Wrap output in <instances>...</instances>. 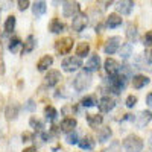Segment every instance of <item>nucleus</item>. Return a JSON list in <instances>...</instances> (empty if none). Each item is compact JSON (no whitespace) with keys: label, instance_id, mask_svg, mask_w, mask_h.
<instances>
[{"label":"nucleus","instance_id":"nucleus-1","mask_svg":"<svg viewBox=\"0 0 152 152\" xmlns=\"http://www.w3.org/2000/svg\"><path fill=\"white\" fill-rule=\"evenodd\" d=\"M128 76H125L123 73H116V75H108V78L105 81V85H107V90L113 94H120L126 85H128Z\"/></svg>","mask_w":152,"mask_h":152},{"label":"nucleus","instance_id":"nucleus-2","mask_svg":"<svg viewBox=\"0 0 152 152\" xmlns=\"http://www.w3.org/2000/svg\"><path fill=\"white\" fill-rule=\"evenodd\" d=\"M123 151L125 152H142L143 151V146H145V142L140 135L137 134H129L123 138Z\"/></svg>","mask_w":152,"mask_h":152},{"label":"nucleus","instance_id":"nucleus-3","mask_svg":"<svg viewBox=\"0 0 152 152\" xmlns=\"http://www.w3.org/2000/svg\"><path fill=\"white\" fill-rule=\"evenodd\" d=\"M91 73L90 72H87V70H81L78 75L75 76V79H73V88L76 91H85L87 88H90L91 85Z\"/></svg>","mask_w":152,"mask_h":152},{"label":"nucleus","instance_id":"nucleus-4","mask_svg":"<svg viewBox=\"0 0 152 152\" xmlns=\"http://www.w3.org/2000/svg\"><path fill=\"white\" fill-rule=\"evenodd\" d=\"M62 70L64 72H67V73H73V72H76V70H79L84 64H82V58H79V56H67V58H64L62 59Z\"/></svg>","mask_w":152,"mask_h":152},{"label":"nucleus","instance_id":"nucleus-5","mask_svg":"<svg viewBox=\"0 0 152 152\" xmlns=\"http://www.w3.org/2000/svg\"><path fill=\"white\" fill-rule=\"evenodd\" d=\"M81 12V6L76 0H64L62 2V15L67 18H73L76 14Z\"/></svg>","mask_w":152,"mask_h":152},{"label":"nucleus","instance_id":"nucleus-6","mask_svg":"<svg viewBox=\"0 0 152 152\" xmlns=\"http://www.w3.org/2000/svg\"><path fill=\"white\" fill-rule=\"evenodd\" d=\"M73 38L70 37H64V38H59V40L55 41V50H56V53L59 55H67L72 47H73Z\"/></svg>","mask_w":152,"mask_h":152},{"label":"nucleus","instance_id":"nucleus-7","mask_svg":"<svg viewBox=\"0 0 152 152\" xmlns=\"http://www.w3.org/2000/svg\"><path fill=\"white\" fill-rule=\"evenodd\" d=\"M120 46H122V38L120 37H117V35L110 37L105 43V46H104V52L107 55H114V53L119 52Z\"/></svg>","mask_w":152,"mask_h":152},{"label":"nucleus","instance_id":"nucleus-8","mask_svg":"<svg viewBox=\"0 0 152 152\" xmlns=\"http://www.w3.org/2000/svg\"><path fill=\"white\" fill-rule=\"evenodd\" d=\"M88 24V15L84 14V12H79L73 17V21H72V29L75 32H82Z\"/></svg>","mask_w":152,"mask_h":152},{"label":"nucleus","instance_id":"nucleus-9","mask_svg":"<svg viewBox=\"0 0 152 152\" xmlns=\"http://www.w3.org/2000/svg\"><path fill=\"white\" fill-rule=\"evenodd\" d=\"M61 79H62V75L59 70L49 69L46 76H44V84H46V87H55L61 82Z\"/></svg>","mask_w":152,"mask_h":152},{"label":"nucleus","instance_id":"nucleus-10","mask_svg":"<svg viewBox=\"0 0 152 152\" xmlns=\"http://www.w3.org/2000/svg\"><path fill=\"white\" fill-rule=\"evenodd\" d=\"M114 107H116V100H114V97H111L108 94L102 96L97 100V108L100 113H110L114 110Z\"/></svg>","mask_w":152,"mask_h":152},{"label":"nucleus","instance_id":"nucleus-11","mask_svg":"<svg viewBox=\"0 0 152 152\" xmlns=\"http://www.w3.org/2000/svg\"><path fill=\"white\" fill-rule=\"evenodd\" d=\"M84 70L90 72V73H94V72H99V69L102 67V61H100V56L97 53L94 55H90V58L87 59L85 66H82Z\"/></svg>","mask_w":152,"mask_h":152},{"label":"nucleus","instance_id":"nucleus-12","mask_svg":"<svg viewBox=\"0 0 152 152\" xmlns=\"http://www.w3.org/2000/svg\"><path fill=\"white\" fill-rule=\"evenodd\" d=\"M134 6H135L134 0H119L116 3V11L120 15H129L134 9Z\"/></svg>","mask_w":152,"mask_h":152},{"label":"nucleus","instance_id":"nucleus-13","mask_svg":"<svg viewBox=\"0 0 152 152\" xmlns=\"http://www.w3.org/2000/svg\"><path fill=\"white\" fill-rule=\"evenodd\" d=\"M135 125L138 126V128H145V126H148L151 122H152V111L151 110H143L138 113V116L134 119Z\"/></svg>","mask_w":152,"mask_h":152},{"label":"nucleus","instance_id":"nucleus-14","mask_svg":"<svg viewBox=\"0 0 152 152\" xmlns=\"http://www.w3.org/2000/svg\"><path fill=\"white\" fill-rule=\"evenodd\" d=\"M20 114V105L17 102H9L5 108V116H6V120H15Z\"/></svg>","mask_w":152,"mask_h":152},{"label":"nucleus","instance_id":"nucleus-15","mask_svg":"<svg viewBox=\"0 0 152 152\" xmlns=\"http://www.w3.org/2000/svg\"><path fill=\"white\" fill-rule=\"evenodd\" d=\"M104 69H105V72L108 73V75H116V73H119L120 72V64L114 59V58H107L105 61H104Z\"/></svg>","mask_w":152,"mask_h":152},{"label":"nucleus","instance_id":"nucleus-16","mask_svg":"<svg viewBox=\"0 0 152 152\" xmlns=\"http://www.w3.org/2000/svg\"><path fill=\"white\" fill-rule=\"evenodd\" d=\"M131 79H132V87L135 88V90H142V88H145L151 82V79L146 75H134Z\"/></svg>","mask_w":152,"mask_h":152},{"label":"nucleus","instance_id":"nucleus-17","mask_svg":"<svg viewBox=\"0 0 152 152\" xmlns=\"http://www.w3.org/2000/svg\"><path fill=\"white\" fill-rule=\"evenodd\" d=\"M111 137H113V131H111L110 126H102L100 125L99 129H97V142L99 143H105V142L110 140Z\"/></svg>","mask_w":152,"mask_h":152},{"label":"nucleus","instance_id":"nucleus-18","mask_svg":"<svg viewBox=\"0 0 152 152\" xmlns=\"http://www.w3.org/2000/svg\"><path fill=\"white\" fill-rule=\"evenodd\" d=\"M122 15H119V14H110L108 17H107V20H105V28H108V29H116V28H119L120 24H122Z\"/></svg>","mask_w":152,"mask_h":152},{"label":"nucleus","instance_id":"nucleus-19","mask_svg":"<svg viewBox=\"0 0 152 152\" xmlns=\"http://www.w3.org/2000/svg\"><path fill=\"white\" fill-rule=\"evenodd\" d=\"M47 11V3L46 0H35L34 2V6H32V12L34 15L38 18V17H43Z\"/></svg>","mask_w":152,"mask_h":152},{"label":"nucleus","instance_id":"nucleus-20","mask_svg":"<svg viewBox=\"0 0 152 152\" xmlns=\"http://www.w3.org/2000/svg\"><path fill=\"white\" fill-rule=\"evenodd\" d=\"M76 125H78L76 119H73V117H66V119H62V120H61V123H59V129H61L62 132H70V131H75Z\"/></svg>","mask_w":152,"mask_h":152},{"label":"nucleus","instance_id":"nucleus-21","mask_svg":"<svg viewBox=\"0 0 152 152\" xmlns=\"http://www.w3.org/2000/svg\"><path fill=\"white\" fill-rule=\"evenodd\" d=\"M87 123L90 128L97 129L99 126L104 123V116L102 114H87Z\"/></svg>","mask_w":152,"mask_h":152},{"label":"nucleus","instance_id":"nucleus-22","mask_svg":"<svg viewBox=\"0 0 152 152\" xmlns=\"http://www.w3.org/2000/svg\"><path fill=\"white\" fill-rule=\"evenodd\" d=\"M52 64H53V56L52 55H44L37 62V69L40 72H47L49 67H52Z\"/></svg>","mask_w":152,"mask_h":152},{"label":"nucleus","instance_id":"nucleus-23","mask_svg":"<svg viewBox=\"0 0 152 152\" xmlns=\"http://www.w3.org/2000/svg\"><path fill=\"white\" fill-rule=\"evenodd\" d=\"M35 46H37L35 37H34V35H28V38L24 40V43H23V46H21V53L24 55V53H31V52H34Z\"/></svg>","mask_w":152,"mask_h":152},{"label":"nucleus","instance_id":"nucleus-24","mask_svg":"<svg viewBox=\"0 0 152 152\" xmlns=\"http://www.w3.org/2000/svg\"><path fill=\"white\" fill-rule=\"evenodd\" d=\"M78 145H79V148L82 151H91L94 148V138L91 135H84L81 140L78 142Z\"/></svg>","mask_w":152,"mask_h":152},{"label":"nucleus","instance_id":"nucleus-25","mask_svg":"<svg viewBox=\"0 0 152 152\" xmlns=\"http://www.w3.org/2000/svg\"><path fill=\"white\" fill-rule=\"evenodd\" d=\"M126 38H128V41L129 43H134L137 40V37H138V31H137V24L134 23H129L128 26H126V32H125Z\"/></svg>","mask_w":152,"mask_h":152},{"label":"nucleus","instance_id":"nucleus-26","mask_svg":"<svg viewBox=\"0 0 152 152\" xmlns=\"http://www.w3.org/2000/svg\"><path fill=\"white\" fill-rule=\"evenodd\" d=\"M76 56L79 58H85L87 55H90V44L82 41V43H78V46H76Z\"/></svg>","mask_w":152,"mask_h":152},{"label":"nucleus","instance_id":"nucleus-27","mask_svg":"<svg viewBox=\"0 0 152 152\" xmlns=\"http://www.w3.org/2000/svg\"><path fill=\"white\" fill-rule=\"evenodd\" d=\"M119 52H120L122 59H125V61L129 59V56L132 55V43H122Z\"/></svg>","mask_w":152,"mask_h":152},{"label":"nucleus","instance_id":"nucleus-28","mask_svg":"<svg viewBox=\"0 0 152 152\" xmlns=\"http://www.w3.org/2000/svg\"><path fill=\"white\" fill-rule=\"evenodd\" d=\"M29 126H31L34 131H37V134H40V132L44 131V123H43V120L37 119L35 116H32V117L29 119Z\"/></svg>","mask_w":152,"mask_h":152},{"label":"nucleus","instance_id":"nucleus-29","mask_svg":"<svg viewBox=\"0 0 152 152\" xmlns=\"http://www.w3.org/2000/svg\"><path fill=\"white\" fill-rule=\"evenodd\" d=\"M49 31L52 34H61L62 31H64V23H62L61 20H58V18H53L49 24Z\"/></svg>","mask_w":152,"mask_h":152},{"label":"nucleus","instance_id":"nucleus-30","mask_svg":"<svg viewBox=\"0 0 152 152\" xmlns=\"http://www.w3.org/2000/svg\"><path fill=\"white\" fill-rule=\"evenodd\" d=\"M15 24H17V18H15L14 15H9V17L5 20V24H3L5 34H12V31L15 29Z\"/></svg>","mask_w":152,"mask_h":152},{"label":"nucleus","instance_id":"nucleus-31","mask_svg":"<svg viewBox=\"0 0 152 152\" xmlns=\"http://www.w3.org/2000/svg\"><path fill=\"white\" fill-rule=\"evenodd\" d=\"M81 105L84 108H91V107H96L97 105V99H96V94H88L85 97L81 99Z\"/></svg>","mask_w":152,"mask_h":152},{"label":"nucleus","instance_id":"nucleus-32","mask_svg":"<svg viewBox=\"0 0 152 152\" xmlns=\"http://www.w3.org/2000/svg\"><path fill=\"white\" fill-rule=\"evenodd\" d=\"M56 116H58V111H56L55 107H52V105H46L44 107V117H46V120L53 122L56 119Z\"/></svg>","mask_w":152,"mask_h":152},{"label":"nucleus","instance_id":"nucleus-33","mask_svg":"<svg viewBox=\"0 0 152 152\" xmlns=\"http://www.w3.org/2000/svg\"><path fill=\"white\" fill-rule=\"evenodd\" d=\"M23 46V43H21V40L18 37H12L11 40H9V43H8V50L9 52H12V53H15L17 50H18V47H21Z\"/></svg>","mask_w":152,"mask_h":152},{"label":"nucleus","instance_id":"nucleus-34","mask_svg":"<svg viewBox=\"0 0 152 152\" xmlns=\"http://www.w3.org/2000/svg\"><path fill=\"white\" fill-rule=\"evenodd\" d=\"M142 43H143V46H145L146 49H152V31H148V32L143 35Z\"/></svg>","mask_w":152,"mask_h":152},{"label":"nucleus","instance_id":"nucleus-35","mask_svg":"<svg viewBox=\"0 0 152 152\" xmlns=\"http://www.w3.org/2000/svg\"><path fill=\"white\" fill-rule=\"evenodd\" d=\"M66 142H67L69 145H78L79 137H78V134H76V131H70V132H67Z\"/></svg>","mask_w":152,"mask_h":152},{"label":"nucleus","instance_id":"nucleus-36","mask_svg":"<svg viewBox=\"0 0 152 152\" xmlns=\"http://www.w3.org/2000/svg\"><path fill=\"white\" fill-rule=\"evenodd\" d=\"M125 105H126V108H134L137 105V96L129 94L128 97H126V100H125Z\"/></svg>","mask_w":152,"mask_h":152},{"label":"nucleus","instance_id":"nucleus-37","mask_svg":"<svg viewBox=\"0 0 152 152\" xmlns=\"http://www.w3.org/2000/svg\"><path fill=\"white\" fill-rule=\"evenodd\" d=\"M32 140H35V135H34L32 132L26 131V132L21 134V142H23V143H28V142H32Z\"/></svg>","mask_w":152,"mask_h":152},{"label":"nucleus","instance_id":"nucleus-38","mask_svg":"<svg viewBox=\"0 0 152 152\" xmlns=\"http://www.w3.org/2000/svg\"><path fill=\"white\" fill-rule=\"evenodd\" d=\"M17 6L20 11H26L31 6V0H17Z\"/></svg>","mask_w":152,"mask_h":152},{"label":"nucleus","instance_id":"nucleus-39","mask_svg":"<svg viewBox=\"0 0 152 152\" xmlns=\"http://www.w3.org/2000/svg\"><path fill=\"white\" fill-rule=\"evenodd\" d=\"M113 3H114V0H97V2H96V5L100 6V9H107V8L111 6Z\"/></svg>","mask_w":152,"mask_h":152},{"label":"nucleus","instance_id":"nucleus-40","mask_svg":"<svg viewBox=\"0 0 152 152\" xmlns=\"http://www.w3.org/2000/svg\"><path fill=\"white\" fill-rule=\"evenodd\" d=\"M35 108H37V104H35L34 99H29L26 102V105H24V110H26V111H34Z\"/></svg>","mask_w":152,"mask_h":152},{"label":"nucleus","instance_id":"nucleus-41","mask_svg":"<svg viewBox=\"0 0 152 152\" xmlns=\"http://www.w3.org/2000/svg\"><path fill=\"white\" fill-rule=\"evenodd\" d=\"M146 105L152 110V91H151V93H148V96H146Z\"/></svg>","mask_w":152,"mask_h":152},{"label":"nucleus","instance_id":"nucleus-42","mask_svg":"<svg viewBox=\"0 0 152 152\" xmlns=\"http://www.w3.org/2000/svg\"><path fill=\"white\" fill-rule=\"evenodd\" d=\"M117 148H119V143H113V146H111L107 152H117V151H116ZM119 152H122V151H119Z\"/></svg>","mask_w":152,"mask_h":152},{"label":"nucleus","instance_id":"nucleus-43","mask_svg":"<svg viewBox=\"0 0 152 152\" xmlns=\"http://www.w3.org/2000/svg\"><path fill=\"white\" fill-rule=\"evenodd\" d=\"M21 152H37V148L35 146H29V148H24Z\"/></svg>","mask_w":152,"mask_h":152},{"label":"nucleus","instance_id":"nucleus-44","mask_svg":"<svg viewBox=\"0 0 152 152\" xmlns=\"http://www.w3.org/2000/svg\"><path fill=\"white\" fill-rule=\"evenodd\" d=\"M64 0H52V3H53V6H58V5H61Z\"/></svg>","mask_w":152,"mask_h":152},{"label":"nucleus","instance_id":"nucleus-45","mask_svg":"<svg viewBox=\"0 0 152 152\" xmlns=\"http://www.w3.org/2000/svg\"><path fill=\"white\" fill-rule=\"evenodd\" d=\"M151 138H152V135H151Z\"/></svg>","mask_w":152,"mask_h":152}]
</instances>
